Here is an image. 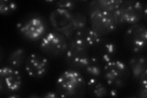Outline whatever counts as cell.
Masks as SVG:
<instances>
[{
	"label": "cell",
	"instance_id": "cell-1",
	"mask_svg": "<svg viewBox=\"0 0 147 98\" xmlns=\"http://www.w3.org/2000/svg\"><path fill=\"white\" fill-rule=\"evenodd\" d=\"M55 88L62 97H82L86 92V82L82 73L68 69L59 76Z\"/></svg>",
	"mask_w": 147,
	"mask_h": 98
},
{
	"label": "cell",
	"instance_id": "cell-2",
	"mask_svg": "<svg viewBox=\"0 0 147 98\" xmlns=\"http://www.w3.org/2000/svg\"><path fill=\"white\" fill-rule=\"evenodd\" d=\"M16 28L23 38L36 42L40 41L47 32L48 23L40 14L30 12L20 18L17 23Z\"/></svg>",
	"mask_w": 147,
	"mask_h": 98
},
{
	"label": "cell",
	"instance_id": "cell-3",
	"mask_svg": "<svg viewBox=\"0 0 147 98\" xmlns=\"http://www.w3.org/2000/svg\"><path fill=\"white\" fill-rule=\"evenodd\" d=\"M131 72L127 64L120 60H112L104 65L102 78L107 85L115 89L125 88L128 84Z\"/></svg>",
	"mask_w": 147,
	"mask_h": 98
},
{
	"label": "cell",
	"instance_id": "cell-4",
	"mask_svg": "<svg viewBox=\"0 0 147 98\" xmlns=\"http://www.w3.org/2000/svg\"><path fill=\"white\" fill-rule=\"evenodd\" d=\"M39 47L46 57L56 59L65 55L69 48V41L61 32L55 30L45 34L40 41Z\"/></svg>",
	"mask_w": 147,
	"mask_h": 98
},
{
	"label": "cell",
	"instance_id": "cell-5",
	"mask_svg": "<svg viewBox=\"0 0 147 98\" xmlns=\"http://www.w3.org/2000/svg\"><path fill=\"white\" fill-rule=\"evenodd\" d=\"M144 7L139 1L127 0L123 1L118 10L112 14L117 25H132L139 23L142 19Z\"/></svg>",
	"mask_w": 147,
	"mask_h": 98
},
{
	"label": "cell",
	"instance_id": "cell-6",
	"mask_svg": "<svg viewBox=\"0 0 147 98\" xmlns=\"http://www.w3.org/2000/svg\"><path fill=\"white\" fill-rule=\"evenodd\" d=\"M124 44L130 52L140 54L146 49L147 28L143 23L130 25L124 36Z\"/></svg>",
	"mask_w": 147,
	"mask_h": 98
},
{
	"label": "cell",
	"instance_id": "cell-7",
	"mask_svg": "<svg viewBox=\"0 0 147 98\" xmlns=\"http://www.w3.org/2000/svg\"><path fill=\"white\" fill-rule=\"evenodd\" d=\"M91 58L90 50L82 48L74 42H69V48L64 55V61L67 67L81 73L88 64Z\"/></svg>",
	"mask_w": 147,
	"mask_h": 98
},
{
	"label": "cell",
	"instance_id": "cell-8",
	"mask_svg": "<svg viewBox=\"0 0 147 98\" xmlns=\"http://www.w3.org/2000/svg\"><path fill=\"white\" fill-rule=\"evenodd\" d=\"M22 86V77L18 70L4 66L0 69V91L4 94H13Z\"/></svg>",
	"mask_w": 147,
	"mask_h": 98
},
{
	"label": "cell",
	"instance_id": "cell-9",
	"mask_svg": "<svg viewBox=\"0 0 147 98\" xmlns=\"http://www.w3.org/2000/svg\"><path fill=\"white\" fill-rule=\"evenodd\" d=\"M116 45L114 42L106 37H100L90 50L91 57L105 65L113 58L116 53Z\"/></svg>",
	"mask_w": 147,
	"mask_h": 98
},
{
	"label": "cell",
	"instance_id": "cell-10",
	"mask_svg": "<svg viewBox=\"0 0 147 98\" xmlns=\"http://www.w3.org/2000/svg\"><path fill=\"white\" fill-rule=\"evenodd\" d=\"M25 70L30 77L40 78L47 74L49 62L46 56L38 53H32L27 57L25 63Z\"/></svg>",
	"mask_w": 147,
	"mask_h": 98
},
{
	"label": "cell",
	"instance_id": "cell-11",
	"mask_svg": "<svg viewBox=\"0 0 147 98\" xmlns=\"http://www.w3.org/2000/svg\"><path fill=\"white\" fill-rule=\"evenodd\" d=\"M91 27L100 37L113 32L118 26L112 13L100 11L90 17Z\"/></svg>",
	"mask_w": 147,
	"mask_h": 98
},
{
	"label": "cell",
	"instance_id": "cell-12",
	"mask_svg": "<svg viewBox=\"0 0 147 98\" xmlns=\"http://www.w3.org/2000/svg\"><path fill=\"white\" fill-rule=\"evenodd\" d=\"M99 38L91 27L86 26L75 31L72 41L78 46L90 50Z\"/></svg>",
	"mask_w": 147,
	"mask_h": 98
},
{
	"label": "cell",
	"instance_id": "cell-13",
	"mask_svg": "<svg viewBox=\"0 0 147 98\" xmlns=\"http://www.w3.org/2000/svg\"><path fill=\"white\" fill-rule=\"evenodd\" d=\"M72 12L57 8L50 15V22L56 31H59L71 24Z\"/></svg>",
	"mask_w": 147,
	"mask_h": 98
},
{
	"label": "cell",
	"instance_id": "cell-14",
	"mask_svg": "<svg viewBox=\"0 0 147 98\" xmlns=\"http://www.w3.org/2000/svg\"><path fill=\"white\" fill-rule=\"evenodd\" d=\"M102 77L88 78L86 82V91L94 97H104L108 96L109 87Z\"/></svg>",
	"mask_w": 147,
	"mask_h": 98
},
{
	"label": "cell",
	"instance_id": "cell-15",
	"mask_svg": "<svg viewBox=\"0 0 147 98\" xmlns=\"http://www.w3.org/2000/svg\"><path fill=\"white\" fill-rule=\"evenodd\" d=\"M127 66L129 69L131 76L137 81L141 74L146 71L147 62L146 57L142 55H137L131 57L128 62Z\"/></svg>",
	"mask_w": 147,
	"mask_h": 98
},
{
	"label": "cell",
	"instance_id": "cell-16",
	"mask_svg": "<svg viewBox=\"0 0 147 98\" xmlns=\"http://www.w3.org/2000/svg\"><path fill=\"white\" fill-rule=\"evenodd\" d=\"M26 58V50L24 48H17L9 52L7 63L8 66L18 69L25 65Z\"/></svg>",
	"mask_w": 147,
	"mask_h": 98
},
{
	"label": "cell",
	"instance_id": "cell-17",
	"mask_svg": "<svg viewBox=\"0 0 147 98\" xmlns=\"http://www.w3.org/2000/svg\"><path fill=\"white\" fill-rule=\"evenodd\" d=\"M104 66V65L99 63L98 61L91 57L88 64L82 72L84 73L88 79L102 77Z\"/></svg>",
	"mask_w": 147,
	"mask_h": 98
},
{
	"label": "cell",
	"instance_id": "cell-18",
	"mask_svg": "<svg viewBox=\"0 0 147 98\" xmlns=\"http://www.w3.org/2000/svg\"><path fill=\"white\" fill-rule=\"evenodd\" d=\"M98 2L101 11L113 13L118 10L121 6L123 1H121V0H99Z\"/></svg>",
	"mask_w": 147,
	"mask_h": 98
},
{
	"label": "cell",
	"instance_id": "cell-19",
	"mask_svg": "<svg viewBox=\"0 0 147 98\" xmlns=\"http://www.w3.org/2000/svg\"><path fill=\"white\" fill-rule=\"evenodd\" d=\"M87 18L86 16L80 12H73L72 14L71 25L75 31L86 26Z\"/></svg>",
	"mask_w": 147,
	"mask_h": 98
},
{
	"label": "cell",
	"instance_id": "cell-20",
	"mask_svg": "<svg viewBox=\"0 0 147 98\" xmlns=\"http://www.w3.org/2000/svg\"><path fill=\"white\" fill-rule=\"evenodd\" d=\"M17 4L14 1L8 0H1L0 1V13L2 16H10L17 11Z\"/></svg>",
	"mask_w": 147,
	"mask_h": 98
},
{
	"label": "cell",
	"instance_id": "cell-21",
	"mask_svg": "<svg viewBox=\"0 0 147 98\" xmlns=\"http://www.w3.org/2000/svg\"><path fill=\"white\" fill-rule=\"evenodd\" d=\"M55 6L57 8L64 9L73 12L76 7V3L75 1L71 0H61L58 1L55 3Z\"/></svg>",
	"mask_w": 147,
	"mask_h": 98
},
{
	"label": "cell",
	"instance_id": "cell-22",
	"mask_svg": "<svg viewBox=\"0 0 147 98\" xmlns=\"http://www.w3.org/2000/svg\"><path fill=\"white\" fill-rule=\"evenodd\" d=\"M86 13L90 17V18L93 16V15L96 14V13H98L100 11H102L100 10V9L99 6L98 1H90L88 5H87L86 7Z\"/></svg>",
	"mask_w": 147,
	"mask_h": 98
},
{
	"label": "cell",
	"instance_id": "cell-23",
	"mask_svg": "<svg viewBox=\"0 0 147 98\" xmlns=\"http://www.w3.org/2000/svg\"><path fill=\"white\" fill-rule=\"evenodd\" d=\"M146 77H147V71H145L141 74V76L138 79V82L140 88H147L146 83Z\"/></svg>",
	"mask_w": 147,
	"mask_h": 98
},
{
	"label": "cell",
	"instance_id": "cell-24",
	"mask_svg": "<svg viewBox=\"0 0 147 98\" xmlns=\"http://www.w3.org/2000/svg\"><path fill=\"white\" fill-rule=\"evenodd\" d=\"M41 97H47V98H55V97H61L58 94V93L56 91H48L43 93L42 96H40Z\"/></svg>",
	"mask_w": 147,
	"mask_h": 98
},
{
	"label": "cell",
	"instance_id": "cell-25",
	"mask_svg": "<svg viewBox=\"0 0 147 98\" xmlns=\"http://www.w3.org/2000/svg\"><path fill=\"white\" fill-rule=\"evenodd\" d=\"M138 96L139 97L146 98L147 96V88H140L138 90Z\"/></svg>",
	"mask_w": 147,
	"mask_h": 98
},
{
	"label": "cell",
	"instance_id": "cell-26",
	"mask_svg": "<svg viewBox=\"0 0 147 98\" xmlns=\"http://www.w3.org/2000/svg\"><path fill=\"white\" fill-rule=\"evenodd\" d=\"M118 91L117 89L109 87L108 96H111V97H117L118 96Z\"/></svg>",
	"mask_w": 147,
	"mask_h": 98
},
{
	"label": "cell",
	"instance_id": "cell-27",
	"mask_svg": "<svg viewBox=\"0 0 147 98\" xmlns=\"http://www.w3.org/2000/svg\"><path fill=\"white\" fill-rule=\"evenodd\" d=\"M142 19H144L145 21H146V6L144 7V12H143V16H142Z\"/></svg>",
	"mask_w": 147,
	"mask_h": 98
},
{
	"label": "cell",
	"instance_id": "cell-28",
	"mask_svg": "<svg viewBox=\"0 0 147 98\" xmlns=\"http://www.w3.org/2000/svg\"><path fill=\"white\" fill-rule=\"evenodd\" d=\"M8 97H20V95H16V93H13V94H11L10 95L7 96Z\"/></svg>",
	"mask_w": 147,
	"mask_h": 98
}]
</instances>
